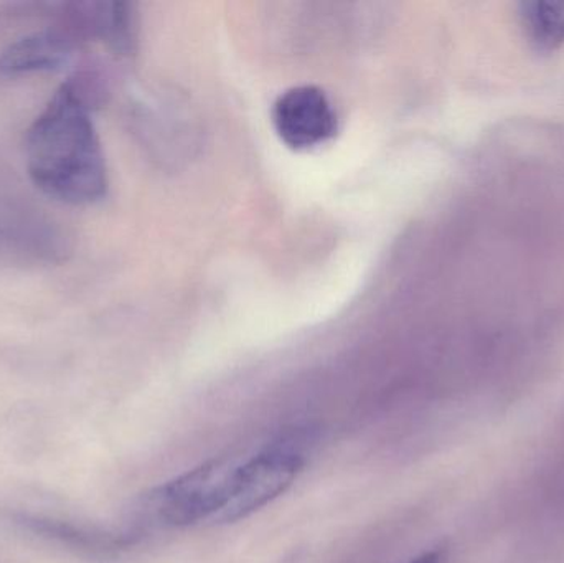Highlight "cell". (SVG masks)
<instances>
[{
	"label": "cell",
	"mask_w": 564,
	"mask_h": 563,
	"mask_svg": "<svg viewBox=\"0 0 564 563\" xmlns=\"http://www.w3.org/2000/svg\"><path fill=\"white\" fill-rule=\"evenodd\" d=\"M68 251L66 237L36 210L0 208V258L12 263H55Z\"/></svg>",
	"instance_id": "obj_5"
},
{
	"label": "cell",
	"mask_w": 564,
	"mask_h": 563,
	"mask_svg": "<svg viewBox=\"0 0 564 563\" xmlns=\"http://www.w3.org/2000/svg\"><path fill=\"white\" fill-rule=\"evenodd\" d=\"M78 43L79 40L62 25L23 36L3 50L0 55V73L20 76L55 72L72 59Z\"/></svg>",
	"instance_id": "obj_6"
},
{
	"label": "cell",
	"mask_w": 564,
	"mask_h": 563,
	"mask_svg": "<svg viewBox=\"0 0 564 563\" xmlns=\"http://www.w3.org/2000/svg\"><path fill=\"white\" fill-rule=\"evenodd\" d=\"M408 563H446V555L441 551H431Z\"/></svg>",
	"instance_id": "obj_8"
},
{
	"label": "cell",
	"mask_w": 564,
	"mask_h": 563,
	"mask_svg": "<svg viewBox=\"0 0 564 563\" xmlns=\"http://www.w3.org/2000/svg\"><path fill=\"white\" fill-rule=\"evenodd\" d=\"M273 119L282 141L294 149L314 148L337 131L334 106L315 86L285 91L274 105Z\"/></svg>",
	"instance_id": "obj_4"
},
{
	"label": "cell",
	"mask_w": 564,
	"mask_h": 563,
	"mask_svg": "<svg viewBox=\"0 0 564 563\" xmlns=\"http://www.w3.org/2000/svg\"><path fill=\"white\" fill-rule=\"evenodd\" d=\"M241 459L237 456L210 459L159 486L138 502L128 534L139 542L149 531L220 522L234 498Z\"/></svg>",
	"instance_id": "obj_2"
},
{
	"label": "cell",
	"mask_w": 564,
	"mask_h": 563,
	"mask_svg": "<svg viewBox=\"0 0 564 563\" xmlns=\"http://www.w3.org/2000/svg\"><path fill=\"white\" fill-rule=\"evenodd\" d=\"M91 102L66 79L26 131V171L55 201L91 205L108 192V171Z\"/></svg>",
	"instance_id": "obj_1"
},
{
	"label": "cell",
	"mask_w": 564,
	"mask_h": 563,
	"mask_svg": "<svg viewBox=\"0 0 564 563\" xmlns=\"http://www.w3.org/2000/svg\"><path fill=\"white\" fill-rule=\"evenodd\" d=\"M315 433L307 426H294L274 436L254 455L241 459L234 498L220 522H237L254 515L280 498L304 472Z\"/></svg>",
	"instance_id": "obj_3"
},
{
	"label": "cell",
	"mask_w": 564,
	"mask_h": 563,
	"mask_svg": "<svg viewBox=\"0 0 564 563\" xmlns=\"http://www.w3.org/2000/svg\"><path fill=\"white\" fill-rule=\"evenodd\" d=\"M520 17L533 43L549 50L563 45L564 2H527L520 9Z\"/></svg>",
	"instance_id": "obj_7"
}]
</instances>
